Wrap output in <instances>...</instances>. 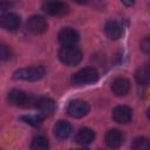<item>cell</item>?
Instances as JSON below:
<instances>
[{
	"label": "cell",
	"mask_w": 150,
	"mask_h": 150,
	"mask_svg": "<svg viewBox=\"0 0 150 150\" xmlns=\"http://www.w3.org/2000/svg\"><path fill=\"white\" fill-rule=\"evenodd\" d=\"M59 59L66 66H76L82 60V52L76 46L61 47L59 50Z\"/></svg>",
	"instance_id": "cell-1"
},
{
	"label": "cell",
	"mask_w": 150,
	"mask_h": 150,
	"mask_svg": "<svg viewBox=\"0 0 150 150\" xmlns=\"http://www.w3.org/2000/svg\"><path fill=\"white\" fill-rule=\"evenodd\" d=\"M45 75V68L41 66H34L28 68H20L13 73L14 80H22V81H38L42 79Z\"/></svg>",
	"instance_id": "cell-2"
},
{
	"label": "cell",
	"mask_w": 150,
	"mask_h": 150,
	"mask_svg": "<svg viewBox=\"0 0 150 150\" xmlns=\"http://www.w3.org/2000/svg\"><path fill=\"white\" fill-rule=\"evenodd\" d=\"M97 80H98V71L91 67L83 68L71 76V83L75 86H84V84L94 83Z\"/></svg>",
	"instance_id": "cell-3"
},
{
	"label": "cell",
	"mask_w": 150,
	"mask_h": 150,
	"mask_svg": "<svg viewBox=\"0 0 150 150\" xmlns=\"http://www.w3.org/2000/svg\"><path fill=\"white\" fill-rule=\"evenodd\" d=\"M47 21L43 16L41 15H32L30 18H28L27 22H26V29L34 35H39L42 34L47 30Z\"/></svg>",
	"instance_id": "cell-4"
},
{
	"label": "cell",
	"mask_w": 150,
	"mask_h": 150,
	"mask_svg": "<svg viewBox=\"0 0 150 150\" xmlns=\"http://www.w3.org/2000/svg\"><path fill=\"white\" fill-rule=\"evenodd\" d=\"M79 39H80L79 33L71 27H64L57 34V40H59V42L61 43L62 47L76 46Z\"/></svg>",
	"instance_id": "cell-5"
},
{
	"label": "cell",
	"mask_w": 150,
	"mask_h": 150,
	"mask_svg": "<svg viewBox=\"0 0 150 150\" xmlns=\"http://www.w3.org/2000/svg\"><path fill=\"white\" fill-rule=\"evenodd\" d=\"M89 109H90V107L86 101L74 100V101L69 102V104L67 107V112L69 116H71L74 118H80V117L86 116L89 112Z\"/></svg>",
	"instance_id": "cell-6"
},
{
	"label": "cell",
	"mask_w": 150,
	"mask_h": 150,
	"mask_svg": "<svg viewBox=\"0 0 150 150\" xmlns=\"http://www.w3.org/2000/svg\"><path fill=\"white\" fill-rule=\"evenodd\" d=\"M42 9L53 16H61L68 13L69 7L67 4L61 2V1H47L42 5Z\"/></svg>",
	"instance_id": "cell-7"
},
{
	"label": "cell",
	"mask_w": 150,
	"mask_h": 150,
	"mask_svg": "<svg viewBox=\"0 0 150 150\" xmlns=\"http://www.w3.org/2000/svg\"><path fill=\"white\" fill-rule=\"evenodd\" d=\"M20 16L15 13H2L0 15V25L6 30H16L20 27Z\"/></svg>",
	"instance_id": "cell-8"
},
{
	"label": "cell",
	"mask_w": 150,
	"mask_h": 150,
	"mask_svg": "<svg viewBox=\"0 0 150 150\" xmlns=\"http://www.w3.org/2000/svg\"><path fill=\"white\" fill-rule=\"evenodd\" d=\"M35 108L38 110V114L41 115L42 117H45V116L52 115L55 111L56 104H55L54 100H52L49 97H40L35 102Z\"/></svg>",
	"instance_id": "cell-9"
},
{
	"label": "cell",
	"mask_w": 150,
	"mask_h": 150,
	"mask_svg": "<svg viewBox=\"0 0 150 150\" xmlns=\"http://www.w3.org/2000/svg\"><path fill=\"white\" fill-rule=\"evenodd\" d=\"M132 118V110L128 105H117L112 110V120L117 123L125 124Z\"/></svg>",
	"instance_id": "cell-10"
},
{
	"label": "cell",
	"mask_w": 150,
	"mask_h": 150,
	"mask_svg": "<svg viewBox=\"0 0 150 150\" xmlns=\"http://www.w3.org/2000/svg\"><path fill=\"white\" fill-rule=\"evenodd\" d=\"M104 141H105V144L109 148L117 149L123 144L124 136H123V132L120 129H110L105 132Z\"/></svg>",
	"instance_id": "cell-11"
},
{
	"label": "cell",
	"mask_w": 150,
	"mask_h": 150,
	"mask_svg": "<svg viewBox=\"0 0 150 150\" xmlns=\"http://www.w3.org/2000/svg\"><path fill=\"white\" fill-rule=\"evenodd\" d=\"M111 90L116 96H125L130 90V81L123 76H118L111 82Z\"/></svg>",
	"instance_id": "cell-12"
},
{
	"label": "cell",
	"mask_w": 150,
	"mask_h": 150,
	"mask_svg": "<svg viewBox=\"0 0 150 150\" xmlns=\"http://www.w3.org/2000/svg\"><path fill=\"white\" fill-rule=\"evenodd\" d=\"M7 100L12 105L22 107V105H26V103H28L29 97L25 91L19 90V89H13L8 93Z\"/></svg>",
	"instance_id": "cell-13"
},
{
	"label": "cell",
	"mask_w": 150,
	"mask_h": 150,
	"mask_svg": "<svg viewBox=\"0 0 150 150\" xmlns=\"http://www.w3.org/2000/svg\"><path fill=\"white\" fill-rule=\"evenodd\" d=\"M74 139L80 145H88L95 139V131L90 128H81L76 132Z\"/></svg>",
	"instance_id": "cell-14"
},
{
	"label": "cell",
	"mask_w": 150,
	"mask_h": 150,
	"mask_svg": "<svg viewBox=\"0 0 150 150\" xmlns=\"http://www.w3.org/2000/svg\"><path fill=\"white\" fill-rule=\"evenodd\" d=\"M104 32L110 40H117L123 34V27L118 21H108L104 27Z\"/></svg>",
	"instance_id": "cell-15"
},
{
	"label": "cell",
	"mask_w": 150,
	"mask_h": 150,
	"mask_svg": "<svg viewBox=\"0 0 150 150\" xmlns=\"http://www.w3.org/2000/svg\"><path fill=\"white\" fill-rule=\"evenodd\" d=\"M71 132V125L69 122L64 121V120H60L55 123L54 125V135L59 138V139H64L67 138Z\"/></svg>",
	"instance_id": "cell-16"
},
{
	"label": "cell",
	"mask_w": 150,
	"mask_h": 150,
	"mask_svg": "<svg viewBox=\"0 0 150 150\" xmlns=\"http://www.w3.org/2000/svg\"><path fill=\"white\" fill-rule=\"evenodd\" d=\"M135 80L141 86H144V87L149 86L150 84V67L149 66L139 67L135 71Z\"/></svg>",
	"instance_id": "cell-17"
},
{
	"label": "cell",
	"mask_w": 150,
	"mask_h": 150,
	"mask_svg": "<svg viewBox=\"0 0 150 150\" xmlns=\"http://www.w3.org/2000/svg\"><path fill=\"white\" fill-rule=\"evenodd\" d=\"M130 150H150V139L143 136L136 137L131 142Z\"/></svg>",
	"instance_id": "cell-18"
},
{
	"label": "cell",
	"mask_w": 150,
	"mask_h": 150,
	"mask_svg": "<svg viewBox=\"0 0 150 150\" xmlns=\"http://www.w3.org/2000/svg\"><path fill=\"white\" fill-rule=\"evenodd\" d=\"M49 143L45 136H36L30 143V150H48Z\"/></svg>",
	"instance_id": "cell-19"
},
{
	"label": "cell",
	"mask_w": 150,
	"mask_h": 150,
	"mask_svg": "<svg viewBox=\"0 0 150 150\" xmlns=\"http://www.w3.org/2000/svg\"><path fill=\"white\" fill-rule=\"evenodd\" d=\"M20 118L25 123H27L29 125H33V127H38L42 123V116L39 115V114L38 115H25V116H21Z\"/></svg>",
	"instance_id": "cell-20"
},
{
	"label": "cell",
	"mask_w": 150,
	"mask_h": 150,
	"mask_svg": "<svg viewBox=\"0 0 150 150\" xmlns=\"http://www.w3.org/2000/svg\"><path fill=\"white\" fill-rule=\"evenodd\" d=\"M12 50L9 47H7L6 45H1L0 47V56H1V60L4 61H7V60H11L12 59Z\"/></svg>",
	"instance_id": "cell-21"
},
{
	"label": "cell",
	"mask_w": 150,
	"mask_h": 150,
	"mask_svg": "<svg viewBox=\"0 0 150 150\" xmlns=\"http://www.w3.org/2000/svg\"><path fill=\"white\" fill-rule=\"evenodd\" d=\"M139 48L146 53V54H150V35L148 36H144L142 40H141V43H139Z\"/></svg>",
	"instance_id": "cell-22"
},
{
	"label": "cell",
	"mask_w": 150,
	"mask_h": 150,
	"mask_svg": "<svg viewBox=\"0 0 150 150\" xmlns=\"http://www.w3.org/2000/svg\"><path fill=\"white\" fill-rule=\"evenodd\" d=\"M146 117H148V120L150 121V108L146 109Z\"/></svg>",
	"instance_id": "cell-23"
},
{
	"label": "cell",
	"mask_w": 150,
	"mask_h": 150,
	"mask_svg": "<svg viewBox=\"0 0 150 150\" xmlns=\"http://www.w3.org/2000/svg\"><path fill=\"white\" fill-rule=\"evenodd\" d=\"M79 150H88V149H79Z\"/></svg>",
	"instance_id": "cell-24"
},
{
	"label": "cell",
	"mask_w": 150,
	"mask_h": 150,
	"mask_svg": "<svg viewBox=\"0 0 150 150\" xmlns=\"http://www.w3.org/2000/svg\"><path fill=\"white\" fill-rule=\"evenodd\" d=\"M100 150H104V149H100Z\"/></svg>",
	"instance_id": "cell-25"
},
{
	"label": "cell",
	"mask_w": 150,
	"mask_h": 150,
	"mask_svg": "<svg viewBox=\"0 0 150 150\" xmlns=\"http://www.w3.org/2000/svg\"><path fill=\"white\" fill-rule=\"evenodd\" d=\"M149 67H150V62H149Z\"/></svg>",
	"instance_id": "cell-26"
}]
</instances>
